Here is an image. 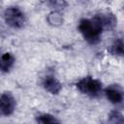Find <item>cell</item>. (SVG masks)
I'll return each mask as SVG.
<instances>
[{"label":"cell","instance_id":"52a82bcc","mask_svg":"<svg viewBox=\"0 0 124 124\" xmlns=\"http://www.w3.org/2000/svg\"><path fill=\"white\" fill-rule=\"evenodd\" d=\"M15 63V57L12 53L6 52L0 56V70L3 72H8L13 67Z\"/></svg>","mask_w":124,"mask_h":124},{"label":"cell","instance_id":"3957f363","mask_svg":"<svg viewBox=\"0 0 124 124\" xmlns=\"http://www.w3.org/2000/svg\"><path fill=\"white\" fill-rule=\"evenodd\" d=\"M6 23L13 28H21L25 24V16L17 7H9L4 13Z\"/></svg>","mask_w":124,"mask_h":124},{"label":"cell","instance_id":"8fae6325","mask_svg":"<svg viewBox=\"0 0 124 124\" xmlns=\"http://www.w3.org/2000/svg\"><path fill=\"white\" fill-rule=\"evenodd\" d=\"M109 121L112 124H123V117L122 114L118 111H112L109 115Z\"/></svg>","mask_w":124,"mask_h":124},{"label":"cell","instance_id":"7a4b0ae2","mask_svg":"<svg viewBox=\"0 0 124 124\" xmlns=\"http://www.w3.org/2000/svg\"><path fill=\"white\" fill-rule=\"evenodd\" d=\"M77 88L82 94L95 98L102 92V82L92 77H84L77 82Z\"/></svg>","mask_w":124,"mask_h":124},{"label":"cell","instance_id":"30bf717a","mask_svg":"<svg viewBox=\"0 0 124 124\" xmlns=\"http://www.w3.org/2000/svg\"><path fill=\"white\" fill-rule=\"evenodd\" d=\"M47 21H48L49 24L57 26V25H60L63 22V17H62L61 14L59 12L53 11L47 16Z\"/></svg>","mask_w":124,"mask_h":124},{"label":"cell","instance_id":"ba28073f","mask_svg":"<svg viewBox=\"0 0 124 124\" xmlns=\"http://www.w3.org/2000/svg\"><path fill=\"white\" fill-rule=\"evenodd\" d=\"M37 124H61L53 115L49 113H42L36 117Z\"/></svg>","mask_w":124,"mask_h":124},{"label":"cell","instance_id":"6da1fadb","mask_svg":"<svg viewBox=\"0 0 124 124\" xmlns=\"http://www.w3.org/2000/svg\"><path fill=\"white\" fill-rule=\"evenodd\" d=\"M105 25L100 15L92 18H82L78 23V30L83 38L91 45H95L100 41Z\"/></svg>","mask_w":124,"mask_h":124},{"label":"cell","instance_id":"277c9868","mask_svg":"<svg viewBox=\"0 0 124 124\" xmlns=\"http://www.w3.org/2000/svg\"><path fill=\"white\" fill-rule=\"evenodd\" d=\"M16 107L15 97L11 92H4L0 94V116L11 115Z\"/></svg>","mask_w":124,"mask_h":124},{"label":"cell","instance_id":"8992f818","mask_svg":"<svg viewBox=\"0 0 124 124\" xmlns=\"http://www.w3.org/2000/svg\"><path fill=\"white\" fill-rule=\"evenodd\" d=\"M43 86L50 94H58L62 89V84L53 76H46L43 80Z\"/></svg>","mask_w":124,"mask_h":124},{"label":"cell","instance_id":"5b68a950","mask_svg":"<svg viewBox=\"0 0 124 124\" xmlns=\"http://www.w3.org/2000/svg\"><path fill=\"white\" fill-rule=\"evenodd\" d=\"M105 94L108 100L112 104H119L122 102L123 93L118 84H111L105 89Z\"/></svg>","mask_w":124,"mask_h":124},{"label":"cell","instance_id":"9c48e42d","mask_svg":"<svg viewBox=\"0 0 124 124\" xmlns=\"http://www.w3.org/2000/svg\"><path fill=\"white\" fill-rule=\"evenodd\" d=\"M109 52L112 55H116V56H122L123 55V41L121 38L115 40L111 46H109Z\"/></svg>","mask_w":124,"mask_h":124}]
</instances>
